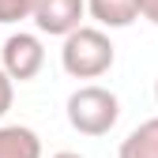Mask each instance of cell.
<instances>
[{
    "label": "cell",
    "mask_w": 158,
    "mask_h": 158,
    "mask_svg": "<svg viewBox=\"0 0 158 158\" xmlns=\"http://www.w3.org/2000/svg\"><path fill=\"white\" fill-rule=\"evenodd\" d=\"M113 60H117V49L102 27H75L72 34H64L60 64L72 79H98L113 68Z\"/></svg>",
    "instance_id": "cell-1"
},
{
    "label": "cell",
    "mask_w": 158,
    "mask_h": 158,
    "mask_svg": "<svg viewBox=\"0 0 158 158\" xmlns=\"http://www.w3.org/2000/svg\"><path fill=\"white\" fill-rule=\"evenodd\" d=\"M68 124L79 132V135H109L113 124L121 121V98H117L109 87H98V83H87L68 94Z\"/></svg>",
    "instance_id": "cell-2"
},
{
    "label": "cell",
    "mask_w": 158,
    "mask_h": 158,
    "mask_svg": "<svg viewBox=\"0 0 158 158\" xmlns=\"http://www.w3.org/2000/svg\"><path fill=\"white\" fill-rule=\"evenodd\" d=\"M0 64H4V72L15 79V83H27V79H34L38 72H42L45 64V49H42V38L38 34H8L4 38V49H0Z\"/></svg>",
    "instance_id": "cell-3"
},
{
    "label": "cell",
    "mask_w": 158,
    "mask_h": 158,
    "mask_svg": "<svg viewBox=\"0 0 158 158\" xmlns=\"http://www.w3.org/2000/svg\"><path fill=\"white\" fill-rule=\"evenodd\" d=\"M87 0H38L34 4V27L49 38H64L75 27H83Z\"/></svg>",
    "instance_id": "cell-4"
},
{
    "label": "cell",
    "mask_w": 158,
    "mask_h": 158,
    "mask_svg": "<svg viewBox=\"0 0 158 158\" xmlns=\"http://www.w3.org/2000/svg\"><path fill=\"white\" fill-rule=\"evenodd\" d=\"M0 158H42V139L27 124H0Z\"/></svg>",
    "instance_id": "cell-5"
},
{
    "label": "cell",
    "mask_w": 158,
    "mask_h": 158,
    "mask_svg": "<svg viewBox=\"0 0 158 158\" xmlns=\"http://www.w3.org/2000/svg\"><path fill=\"white\" fill-rule=\"evenodd\" d=\"M87 11L109 30H124L139 19V4L135 0H87Z\"/></svg>",
    "instance_id": "cell-6"
},
{
    "label": "cell",
    "mask_w": 158,
    "mask_h": 158,
    "mask_svg": "<svg viewBox=\"0 0 158 158\" xmlns=\"http://www.w3.org/2000/svg\"><path fill=\"white\" fill-rule=\"evenodd\" d=\"M117 158H158V117L135 124L124 139H121Z\"/></svg>",
    "instance_id": "cell-7"
},
{
    "label": "cell",
    "mask_w": 158,
    "mask_h": 158,
    "mask_svg": "<svg viewBox=\"0 0 158 158\" xmlns=\"http://www.w3.org/2000/svg\"><path fill=\"white\" fill-rule=\"evenodd\" d=\"M34 4H38V0H0V27L34 19Z\"/></svg>",
    "instance_id": "cell-8"
},
{
    "label": "cell",
    "mask_w": 158,
    "mask_h": 158,
    "mask_svg": "<svg viewBox=\"0 0 158 158\" xmlns=\"http://www.w3.org/2000/svg\"><path fill=\"white\" fill-rule=\"evenodd\" d=\"M11 102H15V79L4 72V64H0V117L11 109Z\"/></svg>",
    "instance_id": "cell-9"
},
{
    "label": "cell",
    "mask_w": 158,
    "mask_h": 158,
    "mask_svg": "<svg viewBox=\"0 0 158 158\" xmlns=\"http://www.w3.org/2000/svg\"><path fill=\"white\" fill-rule=\"evenodd\" d=\"M135 4H139V15L147 19V23L158 27V0H135Z\"/></svg>",
    "instance_id": "cell-10"
},
{
    "label": "cell",
    "mask_w": 158,
    "mask_h": 158,
    "mask_svg": "<svg viewBox=\"0 0 158 158\" xmlns=\"http://www.w3.org/2000/svg\"><path fill=\"white\" fill-rule=\"evenodd\" d=\"M53 158H83V154H75V151H56Z\"/></svg>",
    "instance_id": "cell-11"
},
{
    "label": "cell",
    "mask_w": 158,
    "mask_h": 158,
    "mask_svg": "<svg viewBox=\"0 0 158 158\" xmlns=\"http://www.w3.org/2000/svg\"><path fill=\"white\" fill-rule=\"evenodd\" d=\"M154 102H158V79H154Z\"/></svg>",
    "instance_id": "cell-12"
}]
</instances>
